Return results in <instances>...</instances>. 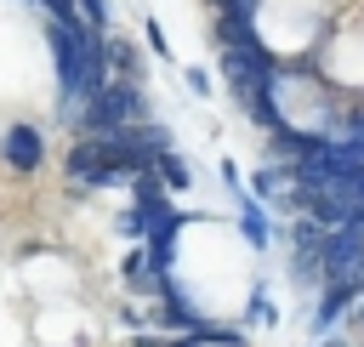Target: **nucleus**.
Here are the masks:
<instances>
[{
  "label": "nucleus",
  "instance_id": "nucleus-11",
  "mask_svg": "<svg viewBox=\"0 0 364 347\" xmlns=\"http://www.w3.org/2000/svg\"><path fill=\"white\" fill-rule=\"evenodd\" d=\"M182 85H188L193 97H210V74H205L199 63H188V68H182Z\"/></svg>",
  "mask_w": 364,
  "mask_h": 347
},
{
  "label": "nucleus",
  "instance_id": "nucleus-9",
  "mask_svg": "<svg viewBox=\"0 0 364 347\" xmlns=\"http://www.w3.org/2000/svg\"><path fill=\"white\" fill-rule=\"evenodd\" d=\"M114 228H119V239H131V245H142V239H148V216H142V210H136V205H125V210H119V222H114Z\"/></svg>",
  "mask_w": 364,
  "mask_h": 347
},
{
  "label": "nucleus",
  "instance_id": "nucleus-6",
  "mask_svg": "<svg viewBox=\"0 0 364 347\" xmlns=\"http://www.w3.org/2000/svg\"><path fill=\"white\" fill-rule=\"evenodd\" d=\"M154 176L165 182V193H171V199L193 188V165H188V159H182L176 148H171V154H159V165H154Z\"/></svg>",
  "mask_w": 364,
  "mask_h": 347
},
{
  "label": "nucleus",
  "instance_id": "nucleus-12",
  "mask_svg": "<svg viewBox=\"0 0 364 347\" xmlns=\"http://www.w3.org/2000/svg\"><path fill=\"white\" fill-rule=\"evenodd\" d=\"M131 347H165V336H131Z\"/></svg>",
  "mask_w": 364,
  "mask_h": 347
},
{
  "label": "nucleus",
  "instance_id": "nucleus-2",
  "mask_svg": "<svg viewBox=\"0 0 364 347\" xmlns=\"http://www.w3.org/2000/svg\"><path fill=\"white\" fill-rule=\"evenodd\" d=\"M142 119H154L148 114V91L131 85V80H108L91 102H80L68 114V131L74 137H108V131H125V125H142Z\"/></svg>",
  "mask_w": 364,
  "mask_h": 347
},
{
  "label": "nucleus",
  "instance_id": "nucleus-3",
  "mask_svg": "<svg viewBox=\"0 0 364 347\" xmlns=\"http://www.w3.org/2000/svg\"><path fill=\"white\" fill-rule=\"evenodd\" d=\"M0 165L17 171V176H34V171L46 165V131H34V125H6V131H0Z\"/></svg>",
  "mask_w": 364,
  "mask_h": 347
},
{
  "label": "nucleus",
  "instance_id": "nucleus-1",
  "mask_svg": "<svg viewBox=\"0 0 364 347\" xmlns=\"http://www.w3.org/2000/svg\"><path fill=\"white\" fill-rule=\"evenodd\" d=\"M51 68H57V114L68 119L80 102H91L114 74H108V34L85 23H46Z\"/></svg>",
  "mask_w": 364,
  "mask_h": 347
},
{
  "label": "nucleus",
  "instance_id": "nucleus-13",
  "mask_svg": "<svg viewBox=\"0 0 364 347\" xmlns=\"http://www.w3.org/2000/svg\"><path fill=\"white\" fill-rule=\"evenodd\" d=\"M307 347H324V341H307Z\"/></svg>",
  "mask_w": 364,
  "mask_h": 347
},
{
  "label": "nucleus",
  "instance_id": "nucleus-5",
  "mask_svg": "<svg viewBox=\"0 0 364 347\" xmlns=\"http://www.w3.org/2000/svg\"><path fill=\"white\" fill-rule=\"evenodd\" d=\"M108 74L114 80H131V85H148V63H142V51L125 34H108Z\"/></svg>",
  "mask_w": 364,
  "mask_h": 347
},
{
  "label": "nucleus",
  "instance_id": "nucleus-7",
  "mask_svg": "<svg viewBox=\"0 0 364 347\" xmlns=\"http://www.w3.org/2000/svg\"><path fill=\"white\" fill-rule=\"evenodd\" d=\"M245 324H256V330H262V324H279V307H273V296H267L262 284L250 290V307H245Z\"/></svg>",
  "mask_w": 364,
  "mask_h": 347
},
{
  "label": "nucleus",
  "instance_id": "nucleus-8",
  "mask_svg": "<svg viewBox=\"0 0 364 347\" xmlns=\"http://www.w3.org/2000/svg\"><path fill=\"white\" fill-rule=\"evenodd\" d=\"M74 6H80V23H85V28L114 34V11H108V0H74Z\"/></svg>",
  "mask_w": 364,
  "mask_h": 347
},
{
  "label": "nucleus",
  "instance_id": "nucleus-4",
  "mask_svg": "<svg viewBox=\"0 0 364 347\" xmlns=\"http://www.w3.org/2000/svg\"><path fill=\"white\" fill-rule=\"evenodd\" d=\"M233 199H239V216H233L239 239H245L256 256H262V250H273V222H267V205H262L250 188H245V193H233Z\"/></svg>",
  "mask_w": 364,
  "mask_h": 347
},
{
  "label": "nucleus",
  "instance_id": "nucleus-10",
  "mask_svg": "<svg viewBox=\"0 0 364 347\" xmlns=\"http://www.w3.org/2000/svg\"><path fill=\"white\" fill-rule=\"evenodd\" d=\"M142 40H148V51H154V57H171V40H165V28H159L154 17L142 23Z\"/></svg>",
  "mask_w": 364,
  "mask_h": 347
}]
</instances>
